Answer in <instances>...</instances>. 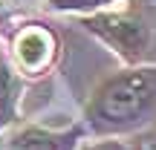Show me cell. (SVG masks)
I'll return each mask as SVG.
<instances>
[{
	"mask_svg": "<svg viewBox=\"0 0 156 150\" xmlns=\"http://www.w3.org/2000/svg\"><path fill=\"white\" fill-rule=\"evenodd\" d=\"M52 52H55V40L46 32L44 26H26L17 32L15 38V58L23 69L29 72H41L46 64L52 61Z\"/></svg>",
	"mask_w": 156,
	"mask_h": 150,
	"instance_id": "3",
	"label": "cell"
},
{
	"mask_svg": "<svg viewBox=\"0 0 156 150\" xmlns=\"http://www.w3.org/2000/svg\"><path fill=\"white\" fill-rule=\"evenodd\" d=\"M113 0H52L55 9L64 12H90V9H98V6H107Z\"/></svg>",
	"mask_w": 156,
	"mask_h": 150,
	"instance_id": "6",
	"label": "cell"
},
{
	"mask_svg": "<svg viewBox=\"0 0 156 150\" xmlns=\"http://www.w3.org/2000/svg\"><path fill=\"white\" fill-rule=\"evenodd\" d=\"M17 89H20V84H17V78L12 75L9 64L0 58V124L12 121L15 118V101H17Z\"/></svg>",
	"mask_w": 156,
	"mask_h": 150,
	"instance_id": "4",
	"label": "cell"
},
{
	"mask_svg": "<svg viewBox=\"0 0 156 150\" xmlns=\"http://www.w3.org/2000/svg\"><path fill=\"white\" fill-rule=\"evenodd\" d=\"M15 150H61V139L46 130H23L15 139Z\"/></svg>",
	"mask_w": 156,
	"mask_h": 150,
	"instance_id": "5",
	"label": "cell"
},
{
	"mask_svg": "<svg viewBox=\"0 0 156 150\" xmlns=\"http://www.w3.org/2000/svg\"><path fill=\"white\" fill-rule=\"evenodd\" d=\"M156 107V67L122 72L93 95L90 116L104 127H130Z\"/></svg>",
	"mask_w": 156,
	"mask_h": 150,
	"instance_id": "1",
	"label": "cell"
},
{
	"mask_svg": "<svg viewBox=\"0 0 156 150\" xmlns=\"http://www.w3.org/2000/svg\"><path fill=\"white\" fill-rule=\"evenodd\" d=\"M153 150H156V145H153Z\"/></svg>",
	"mask_w": 156,
	"mask_h": 150,
	"instance_id": "8",
	"label": "cell"
},
{
	"mask_svg": "<svg viewBox=\"0 0 156 150\" xmlns=\"http://www.w3.org/2000/svg\"><path fill=\"white\" fill-rule=\"evenodd\" d=\"M87 26L93 29L95 35H101V38H104L122 58H127V61L145 58L147 44H151L147 26L133 15H101V17L87 20Z\"/></svg>",
	"mask_w": 156,
	"mask_h": 150,
	"instance_id": "2",
	"label": "cell"
},
{
	"mask_svg": "<svg viewBox=\"0 0 156 150\" xmlns=\"http://www.w3.org/2000/svg\"><path fill=\"white\" fill-rule=\"evenodd\" d=\"M93 150H122V147H116V145H101V147H93Z\"/></svg>",
	"mask_w": 156,
	"mask_h": 150,
	"instance_id": "7",
	"label": "cell"
}]
</instances>
